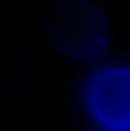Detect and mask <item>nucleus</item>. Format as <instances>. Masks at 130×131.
I'll return each instance as SVG.
<instances>
[{"label":"nucleus","instance_id":"1","mask_svg":"<svg viewBox=\"0 0 130 131\" xmlns=\"http://www.w3.org/2000/svg\"><path fill=\"white\" fill-rule=\"evenodd\" d=\"M48 34L66 53L75 58H92L107 44L109 25L97 6L67 2L52 6L49 11Z\"/></svg>","mask_w":130,"mask_h":131},{"label":"nucleus","instance_id":"2","mask_svg":"<svg viewBox=\"0 0 130 131\" xmlns=\"http://www.w3.org/2000/svg\"><path fill=\"white\" fill-rule=\"evenodd\" d=\"M89 104L98 119L112 128L130 127V72L99 73L89 89Z\"/></svg>","mask_w":130,"mask_h":131}]
</instances>
